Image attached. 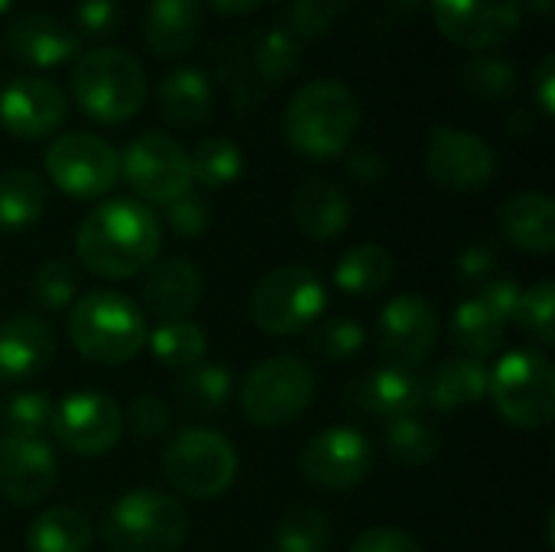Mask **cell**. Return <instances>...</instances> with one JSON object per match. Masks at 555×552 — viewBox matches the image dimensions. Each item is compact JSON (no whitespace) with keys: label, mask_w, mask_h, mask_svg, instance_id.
I'll return each mask as SVG.
<instances>
[{"label":"cell","mask_w":555,"mask_h":552,"mask_svg":"<svg viewBox=\"0 0 555 552\" xmlns=\"http://www.w3.org/2000/svg\"><path fill=\"white\" fill-rule=\"evenodd\" d=\"M163 234L156 215L130 198L98 205L78 228L81 264L104 280H127L146 270L159 254Z\"/></svg>","instance_id":"obj_1"},{"label":"cell","mask_w":555,"mask_h":552,"mask_svg":"<svg viewBox=\"0 0 555 552\" xmlns=\"http://www.w3.org/2000/svg\"><path fill=\"white\" fill-rule=\"evenodd\" d=\"M361 107L348 85L319 78L302 85L283 114V133L289 146L309 159H335L358 133Z\"/></svg>","instance_id":"obj_2"},{"label":"cell","mask_w":555,"mask_h":552,"mask_svg":"<svg viewBox=\"0 0 555 552\" xmlns=\"http://www.w3.org/2000/svg\"><path fill=\"white\" fill-rule=\"evenodd\" d=\"M68 85L81 114L98 124H124L146 101V72L140 59L117 46L78 52Z\"/></svg>","instance_id":"obj_3"},{"label":"cell","mask_w":555,"mask_h":552,"mask_svg":"<svg viewBox=\"0 0 555 552\" xmlns=\"http://www.w3.org/2000/svg\"><path fill=\"white\" fill-rule=\"evenodd\" d=\"M68 338L81 358L114 368L140 355L146 345V322L127 296L94 290L75 303L68 316Z\"/></svg>","instance_id":"obj_4"},{"label":"cell","mask_w":555,"mask_h":552,"mask_svg":"<svg viewBox=\"0 0 555 552\" xmlns=\"http://www.w3.org/2000/svg\"><path fill=\"white\" fill-rule=\"evenodd\" d=\"M101 537L111 552H179L189 537V511L153 488L127 491L107 511Z\"/></svg>","instance_id":"obj_5"},{"label":"cell","mask_w":555,"mask_h":552,"mask_svg":"<svg viewBox=\"0 0 555 552\" xmlns=\"http://www.w3.org/2000/svg\"><path fill=\"white\" fill-rule=\"evenodd\" d=\"M498 413L517 429H543L555 416V371L540 351H511L488 381Z\"/></svg>","instance_id":"obj_6"},{"label":"cell","mask_w":555,"mask_h":552,"mask_svg":"<svg viewBox=\"0 0 555 552\" xmlns=\"http://www.w3.org/2000/svg\"><path fill=\"white\" fill-rule=\"evenodd\" d=\"M166 482L192 501H211L234 485L237 452L211 429H185L163 452Z\"/></svg>","instance_id":"obj_7"},{"label":"cell","mask_w":555,"mask_h":552,"mask_svg":"<svg viewBox=\"0 0 555 552\" xmlns=\"http://www.w3.org/2000/svg\"><path fill=\"white\" fill-rule=\"evenodd\" d=\"M325 303L328 296L319 273L302 264H286L257 283L250 296V316L267 335H296L325 312Z\"/></svg>","instance_id":"obj_8"},{"label":"cell","mask_w":555,"mask_h":552,"mask_svg":"<svg viewBox=\"0 0 555 552\" xmlns=\"http://www.w3.org/2000/svg\"><path fill=\"white\" fill-rule=\"evenodd\" d=\"M315 400V374L299 358L260 361L241 390V410L254 426H286L299 420Z\"/></svg>","instance_id":"obj_9"},{"label":"cell","mask_w":555,"mask_h":552,"mask_svg":"<svg viewBox=\"0 0 555 552\" xmlns=\"http://www.w3.org/2000/svg\"><path fill=\"white\" fill-rule=\"evenodd\" d=\"M42 166L52 185L72 198H101L114 189L120 176L117 150L98 133L85 130L55 137L42 153Z\"/></svg>","instance_id":"obj_10"},{"label":"cell","mask_w":555,"mask_h":552,"mask_svg":"<svg viewBox=\"0 0 555 552\" xmlns=\"http://www.w3.org/2000/svg\"><path fill=\"white\" fill-rule=\"evenodd\" d=\"M120 172L127 185L153 205H169L192 189L189 153L166 133L137 137L120 156Z\"/></svg>","instance_id":"obj_11"},{"label":"cell","mask_w":555,"mask_h":552,"mask_svg":"<svg viewBox=\"0 0 555 552\" xmlns=\"http://www.w3.org/2000/svg\"><path fill=\"white\" fill-rule=\"evenodd\" d=\"M426 172L439 189L481 192L498 172V156L478 133L439 124L426 143Z\"/></svg>","instance_id":"obj_12"},{"label":"cell","mask_w":555,"mask_h":552,"mask_svg":"<svg viewBox=\"0 0 555 552\" xmlns=\"http://www.w3.org/2000/svg\"><path fill=\"white\" fill-rule=\"evenodd\" d=\"M436 29L462 49H494L517 36L520 0H429Z\"/></svg>","instance_id":"obj_13"},{"label":"cell","mask_w":555,"mask_h":552,"mask_svg":"<svg viewBox=\"0 0 555 552\" xmlns=\"http://www.w3.org/2000/svg\"><path fill=\"white\" fill-rule=\"evenodd\" d=\"M374 462V449L361 429L351 426H332L319 433L299 459L302 478L328 495H341L358 488Z\"/></svg>","instance_id":"obj_14"},{"label":"cell","mask_w":555,"mask_h":552,"mask_svg":"<svg viewBox=\"0 0 555 552\" xmlns=\"http://www.w3.org/2000/svg\"><path fill=\"white\" fill-rule=\"evenodd\" d=\"M49 429L62 442V449L94 459L117 446L124 433V416L111 397L98 390H78L52 410Z\"/></svg>","instance_id":"obj_15"},{"label":"cell","mask_w":555,"mask_h":552,"mask_svg":"<svg viewBox=\"0 0 555 552\" xmlns=\"http://www.w3.org/2000/svg\"><path fill=\"white\" fill-rule=\"evenodd\" d=\"M436 342H439V322H436V309L426 299L397 296L393 303L384 306L377 319V348L390 364L416 371L436 351Z\"/></svg>","instance_id":"obj_16"},{"label":"cell","mask_w":555,"mask_h":552,"mask_svg":"<svg viewBox=\"0 0 555 552\" xmlns=\"http://www.w3.org/2000/svg\"><path fill=\"white\" fill-rule=\"evenodd\" d=\"M68 117V98L59 85L36 75H20L0 91V124L20 140H42Z\"/></svg>","instance_id":"obj_17"},{"label":"cell","mask_w":555,"mask_h":552,"mask_svg":"<svg viewBox=\"0 0 555 552\" xmlns=\"http://www.w3.org/2000/svg\"><path fill=\"white\" fill-rule=\"evenodd\" d=\"M59 475V459L42 436H3L0 439V495L10 504L42 501Z\"/></svg>","instance_id":"obj_18"},{"label":"cell","mask_w":555,"mask_h":552,"mask_svg":"<svg viewBox=\"0 0 555 552\" xmlns=\"http://www.w3.org/2000/svg\"><path fill=\"white\" fill-rule=\"evenodd\" d=\"M7 46L29 68H55V65L78 59L81 52L78 33L46 10L16 16L7 29Z\"/></svg>","instance_id":"obj_19"},{"label":"cell","mask_w":555,"mask_h":552,"mask_svg":"<svg viewBox=\"0 0 555 552\" xmlns=\"http://www.w3.org/2000/svg\"><path fill=\"white\" fill-rule=\"evenodd\" d=\"M345 400L354 403L361 413L397 423V420H406V416L420 413V407L426 403V381L410 368L384 364L374 374L361 377L348 390Z\"/></svg>","instance_id":"obj_20"},{"label":"cell","mask_w":555,"mask_h":552,"mask_svg":"<svg viewBox=\"0 0 555 552\" xmlns=\"http://www.w3.org/2000/svg\"><path fill=\"white\" fill-rule=\"evenodd\" d=\"M55 358V335L36 316L0 322V381H23L46 371Z\"/></svg>","instance_id":"obj_21"},{"label":"cell","mask_w":555,"mask_h":552,"mask_svg":"<svg viewBox=\"0 0 555 552\" xmlns=\"http://www.w3.org/2000/svg\"><path fill=\"white\" fill-rule=\"evenodd\" d=\"M289 215L309 241H335L351 224V202L332 179H306L293 192Z\"/></svg>","instance_id":"obj_22"},{"label":"cell","mask_w":555,"mask_h":552,"mask_svg":"<svg viewBox=\"0 0 555 552\" xmlns=\"http://www.w3.org/2000/svg\"><path fill=\"white\" fill-rule=\"evenodd\" d=\"M202 299V273L185 257H169L163 264H153L143 283V303L153 316L176 322L189 316Z\"/></svg>","instance_id":"obj_23"},{"label":"cell","mask_w":555,"mask_h":552,"mask_svg":"<svg viewBox=\"0 0 555 552\" xmlns=\"http://www.w3.org/2000/svg\"><path fill=\"white\" fill-rule=\"evenodd\" d=\"M198 29H202V0H150L143 20V39L156 59H179L192 52Z\"/></svg>","instance_id":"obj_24"},{"label":"cell","mask_w":555,"mask_h":552,"mask_svg":"<svg viewBox=\"0 0 555 552\" xmlns=\"http://www.w3.org/2000/svg\"><path fill=\"white\" fill-rule=\"evenodd\" d=\"M159 111L172 127H202L215 111V88L202 68L179 65L159 81Z\"/></svg>","instance_id":"obj_25"},{"label":"cell","mask_w":555,"mask_h":552,"mask_svg":"<svg viewBox=\"0 0 555 552\" xmlns=\"http://www.w3.org/2000/svg\"><path fill=\"white\" fill-rule=\"evenodd\" d=\"M501 231L520 251L550 254L555 251V202L543 192L514 195L501 208Z\"/></svg>","instance_id":"obj_26"},{"label":"cell","mask_w":555,"mask_h":552,"mask_svg":"<svg viewBox=\"0 0 555 552\" xmlns=\"http://www.w3.org/2000/svg\"><path fill=\"white\" fill-rule=\"evenodd\" d=\"M488 381H491V371L478 358L446 361L426 381V400L442 413L462 410V407L478 403L488 394Z\"/></svg>","instance_id":"obj_27"},{"label":"cell","mask_w":555,"mask_h":552,"mask_svg":"<svg viewBox=\"0 0 555 552\" xmlns=\"http://www.w3.org/2000/svg\"><path fill=\"white\" fill-rule=\"evenodd\" d=\"M393 270H397V264L387 247L358 244L335 267V283H338V290H345L351 296H374L390 286Z\"/></svg>","instance_id":"obj_28"},{"label":"cell","mask_w":555,"mask_h":552,"mask_svg":"<svg viewBox=\"0 0 555 552\" xmlns=\"http://www.w3.org/2000/svg\"><path fill=\"white\" fill-rule=\"evenodd\" d=\"M46 211V182L29 169L0 172V231H23Z\"/></svg>","instance_id":"obj_29"},{"label":"cell","mask_w":555,"mask_h":552,"mask_svg":"<svg viewBox=\"0 0 555 552\" xmlns=\"http://www.w3.org/2000/svg\"><path fill=\"white\" fill-rule=\"evenodd\" d=\"M26 547L29 552H88L91 524L75 508H52L29 524Z\"/></svg>","instance_id":"obj_30"},{"label":"cell","mask_w":555,"mask_h":552,"mask_svg":"<svg viewBox=\"0 0 555 552\" xmlns=\"http://www.w3.org/2000/svg\"><path fill=\"white\" fill-rule=\"evenodd\" d=\"M302 52H306V42H299L286 26H273V29L260 33L254 49H250L254 75L263 85H270V88L283 85V81H289L299 72Z\"/></svg>","instance_id":"obj_31"},{"label":"cell","mask_w":555,"mask_h":552,"mask_svg":"<svg viewBox=\"0 0 555 552\" xmlns=\"http://www.w3.org/2000/svg\"><path fill=\"white\" fill-rule=\"evenodd\" d=\"M504 329L507 322H501L478 296L465 299L455 316H452V335H455V345L468 355V358H488L501 348L504 342Z\"/></svg>","instance_id":"obj_32"},{"label":"cell","mask_w":555,"mask_h":552,"mask_svg":"<svg viewBox=\"0 0 555 552\" xmlns=\"http://www.w3.org/2000/svg\"><path fill=\"white\" fill-rule=\"evenodd\" d=\"M517 65L504 55H475L462 65V88L485 104H501L517 94Z\"/></svg>","instance_id":"obj_33"},{"label":"cell","mask_w":555,"mask_h":552,"mask_svg":"<svg viewBox=\"0 0 555 552\" xmlns=\"http://www.w3.org/2000/svg\"><path fill=\"white\" fill-rule=\"evenodd\" d=\"M189 172L205 189H224L244 172V153L228 137H205L189 156Z\"/></svg>","instance_id":"obj_34"},{"label":"cell","mask_w":555,"mask_h":552,"mask_svg":"<svg viewBox=\"0 0 555 552\" xmlns=\"http://www.w3.org/2000/svg\"><path fill=\"white\" fill-rule=\"evenodd\" d=\"M176 394H179V400H182V407L189 413L211 416L231 397V374L221 364L198 361V364H192V368L182 371V377L176 384Z\"/></svg>","instance_id":"obj_35"},{"label":"cell","mask_w":555,"mask_h":552,"mask_svg":"<svg viewBox=\"0 0 555 552\" xmlns=\"http://www.w3.org/2000/svg\"><path fill=\"white\" fill-rule=\"evenodd\" d=\"M150 348H153V355H156L159 364L185 371V368H192V364H198L205 358L208 338H205V332L195 322L176 319V322H163L153 332Z\"/></svg>","instance_id":"obj_36"},{"label":"cell","mask_w":555,"mask_h":552,"mask_svg":"<svg viewBox=\"0 0 555 552\" xmlns=\"http://www.w3.org/2000/svg\"><path fill=\"white\" fill-rule=\"evenodd\" d=\"M332 527L328 517L315 508H296L273 527L276 552H328Z\"/></svg>","instance_id":"obj_37"},{"label":"cell","mask_w":555,"mask_h":552,"mask_svg":"<svg viewBox=\"0 0 555 552\" xmlns=\"http://www.w3.org/2000/svg\"><path fill=\"white\" fill-rule=\"evenodd\" d=\"M439 446H442L439 433L420 416H406L387 426V452L397 465H406V468L429 465L439 455Z\"/></svg>","instance_id":"obj_38"},{"label":"cell","mask_w":555,"mask_h":552,"mask_svg":"<svg viewBox=\"0 0 555 552\" xmlns=\"http://www.w3.org/2000/svg\"><path fill=\"white\" fill-rule=\"evenodd\" d=\"M520 329L543 348L555 345V286L550 280L530 286V293H520L517 316Z\"/></svg>","instance_id":"obj_39"},{"label":"cell","mask_w":555,"mask_h":552,"mask_svg":"<svg viewBox=\"0 0 555 552\" xmlns=\"http://www.w3.org/2000/svg\"><path fill=\"white\" fill-rule=\"evenodd\" d=\"M49 420H52V403L39 390H23L10 397L0 410V423L7 436H42Z\"/></svg>","instance_id":"obj_40"},{"label":"cell","mask_w":555,"mask_h":552,"mask_svg":"<svg viewBox=\"0 0 555 552\" xmlns=\"http://www.w3.org/2000/svg\"><path fill=\"white\" fill-rule=\"evenodd\" d=\"M364 342H367L364 329L354 319L338 316L319 325V332L312 335V351L325 361H345V358H354L364 348Z\"/></svg>","instance_id":"obj_41"},{"label":"cell","mask_w":555,"mask_h":552,"mask_svg":"<svg viewBox=\"0 0 555 552\" xmlns=\"http://www.w3.org/2000/svg\"><path fill=\"white\" fill-rule=\"evenodd\" d=\"M341 3L345 0H293L289 3V20H286V29L299 39V42H312L319 36H325L338 13H341Z\"/></svg>","instance_id":"obj_42"},{"label":"cell","mask_w":555,"mask_h":552,"mask_svg":"<svg viewBox=\"0 0 555 552\" xmlns=\"http://www.w3.org/2000/svg\"><path fill=\"white\" fill-rule=\"evenodd\" d=\"M75 290H78V277L68 260H46L33 277V299L49 312L68 306Z\"/></svg>","instance_id":"obj_43"},{"label":"cell","mask_w":555,"mask_h":552,"mask_svg":"<svg viewBox=\"0 0 555 552\" xmlns=\"http://www.w3.org/2000/svg\"><path fill=\"white\" fill-rule=\"evenodd\" d=\"M166 221L179 238H198L208 228V205L198 195L185 192L166 205Z\"/></svg>","instance_id":"obj_44"},{"label":"cell","mask_w":555,"mask_h":552,"mask_svg":"<svg viewBox=\"0 0 555 552\" xmlns=\"http://www.w3.org/2000/svg\"><path fill=\"white\" fill-rule=\"evenodd\" d=\"M169 407L166 400H159L156 394H140L133 403H130V426L137 436L143 439H159L166 429H169Z\"/></svg>","instance_id":"obj_45"},{"label":"cell","mask_w":555,"mask_h":552,"mask_svg":"<svg viewBox=\"0 0 555 552\" xmlns=\"http://www.w3.org/2000/svg\"><path fill=\"white\" fill-rule=\"evenodd\" d=\"M75 23L88 36H111L120 26V3L117 0H78Z\"/></svg>","instance_id":"obj_46"},{"label":"cell","mask_w":555,"mask_h":552,"mask_svg":"<svg viewBox=\"0 0 555 552\" xmlns=\"http://www.w3.org/2000/svg\"><path fill=\"white\" fill-rule=\"evenodd\" d=\"M351 552H423V550H420V543H416L410 534H403V530H397V527H374V530H364V534L354 540Z\"/></svg>","instance_id":"obj_47"},{"label":"cell","mask_w":555,"mask_h":552,"mask_svg":"<svg viewBox=\"0 0 555 552\" xmlns=\"http://www.w3.org/2000/svg\"><path fill=\"white\" fill-rule=\"evenodd\" d=\"M478 299L501 319V322H511L517 316V306H520V286L514 280H491V283H481V293Z\"/></svg>","instance_id":"obj_48"},{"label":"cell","mask_w":555,"mask_h":552,"mask_svg":"<svg viewBox=\"0 0 555 552\" xmlns=\"http://www.w3.org/2000/svg\"><path fill=\"white\" fill-rule=\"evenodd\" d=\"M494 251L491 247H485V244H478V247H468L462 257H459V277L465 280V283H485V277L494 270Z\"/></svg>","instance_id":"obj_49"},{"label":"cell","mask_w":555,"mask_h":552,"mask_svg":"<svg viewBox=\"0 0 555 552\" xmlns=\"http://www.w3.org/2000/svg\"><path fill=\"white\" fill-rule=\"evenodd\" d=\"M348 172H351L361 185H377V182H384V176H387V163H384L380 153L364 150V153H354V156L348 159Z\"/></svg>","instance_id":"obj_50"},{"label":"cell","mask_w":555,"mask_h":552,"mask_svg":"<svg viewBox=\"0 0 555 552\" xmlns=\"http://www.w3.org/2000/svg\"><path fill=\"white\" fill-rule=\"evenodd\" d=\"M533 88H537V101L543 107L546 117L555 114V55H546L533 75Z\"/></svg>","instance_id":"obj_51"},{"label":"cell","mask_w":555,"mask_h":552,"mask_svg":"<svg viewBox=\"0 0 555 552\" xmlns=\"http://www.w3.org/2000/svg\"><path fill=\"white\" fill-rule=\"evenodd\" d=\"M267 0H211V7L224 16H244V13H254L260 10Z\"/></svg>","instance_id":"obj_52"},{"label":"cell","mask_w":555,"mask_h":552,"mask_svg":"<svg viewBox=\"0 0 555 552\" xmlns=\"http://www.w3.org/2000/svg\"><path fill=\"white\" fill-rule=\"evenodd\" d=\"M429 0H387V16L393 20H413Z\"/></svg>","instance_id":"obj_53"},{"label":"cell","mask_w":555,"mask_h":552,"mask_svg":"<svg viewBox=\"0 0 555 552\" xmlns=\"http://www.w3.org/2000/svg\"><path fill=\"white\" fill-rule=\"evenodd\" d=\"M527 7H530V13H533V16H540V20H550L555 10V0H527Z\"/></svg>","instance_id":"obj_54"},{"label":"cell","mask_w":555,"mask_h":552,"mask_svg":"<svg viewBox=\"0 0 555 552\" xmlns=\"http://www.w3.org/2000/svg\"><path fill=\"white\" fill-rule=\"evenodd\" d=\"M13 7V0H0V13H7Z\"/></svg>","instance_id":"obj_55"}]
</instances>
